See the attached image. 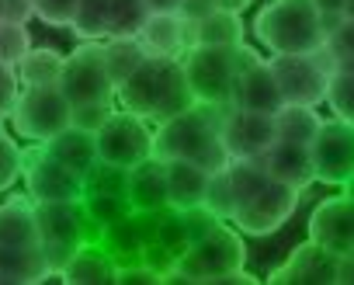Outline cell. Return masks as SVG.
I'll list each match as a JSON object with an SVG mask.
<instances>
[{"label": "cell", "mask_w": 354, "mask_h": 285, "mask_svg": "<svg viewBox=\"0 0 354 285\" xmlns=\"http://www.w3.org/2000/svg\"><path fill=\"white\" fill-rule=\"evenodd\" d=\"M233 104H205L195 101L188 111L156 122L153 129V157L156 160H192L202 171L216 174L230 167V154L223 147V118Z\"/></svg>", "instance_id": "6da1fadb"}, {"label": "cell", "mask_w": 354, "mask_h": 285, "mask_svg": "<svg viewBox=\"0 0 354 285\" xmlns=\"http://www.w3.org/2000/svg\"><path fill=\"white\" fill-rule=\"evenodd\" d=\"M115 98L122 101L125 111L146 122H167L195 104L181 59H153V56L139 63V70L115 91Z\"/></svg>", "instance_id": "7a4b0ae2"}, {"label": "cell", "mask_w": 354, "mask_h": 285, "mask_svg": "<svg viewBox=\"0 0 354 285\" xmlns=\"http://www.w3.org/2000/svg\"><path fill=\"white\" fill-rule=\"evenodd\" d=\"M254 35L271 56L319 53L326 42L323 18L313 0H268L254 18Z\"/></svg>", "instance_id": "3957f363"}, {"label": "cell", "mask_w": 354, "mask_h": 285, "mask_svg": "<svg viewBox=\"0 0 354 285\" xmlns=\"http://www.w3.org/2000/svg\"><path fill=\"white\" fill-rule=\"evenodd\" d=\"M247 261V247L243 237L236 230H230L226 223H219L216 230H209L202 240L188 243V250L177 257V264L163 275V282H188V285H219L230 271H240Z\"/></svg>", "instance_id": "277c9868"}, {"label": "cell", "mask_w": 354, "mask_h": 285, "mask_svg": "<svg viewBox=\"0 0 354 285\" xmlns=\"http://www.w3.org/2000/svg\"><path fill=\"white\" fill-rule=\"evenodd\" d=\"M35 219H39V247L56 278L87 240H97L84 212V202H35Z\"/></svg>", "instance_id": "5b68a950"}, {"label": "cell", "mask_w": 354, "mask_h": 285, "mask_svg": "<svg viewBox=\"0 0 354 285\" xmlns=\"http://www.w3.org/2000/svg\"><path fill=\"white\" fill-rule=\"evenodd\" d=\"M271 73L278 80L281 101L285 104H323L326 101V87L330 77L337 70V63L319 49V53H295V56H271Z\"/></svg>", "instance_id": "8992f818"}, {"label": "cell", "mask_w": 354, "mask_h": 285, "mask_svg": "<svg viewBox=\"0 0 354 285\" xmlns=\"http://www.w3.org/2000/svg\"><path fill=\"white\" fill-rule=\"evenodd\" d=\"M73 122V104L59 87H25L15 101L11 125L28 142H49Z\"/></svg>", "instance_id": "52a82bcc"}, {"label": "cell", "mask_w": 354, "mask_h": 285, "mask_svg": "<svg viewBox=\"0 0 354 285\" xmlns=\"http://www.w3.org/2000/svg\"><path fill=\"white\" fill-rule=\"evenodd\" d=\"M97 139V157L101 164H111V167H122V171H132L136 164H142L146 157H153V129L146 118L132 115V111H111L104 118V125L94 132Z\"/></svg>", "instance_id": "ba28073f"}, {"label": "cell", "mask_w": 354, "mask_h": 285, "mask_svg": "<svg viewBox=\"0 0 354 285\" xmlns=\"http://www.w3.org/2000/svg\"><path fill=\"white\" fill-rule=\"evenodd\" d=\"M185 80L195 101L205 104H233V80H236V49L216 46H192L181 56Z\"/></svg>", "instance_id": "9c48e42d"}, {"label": "cell", "mask_w": 354, "mask_h": 285, "mask_svg": "<svg viewBox=\"0 0 354 285\" xmlns=\"http://www.w3.org/2000/svg\"><path fill=\"white\" fill-rule=\"evenodd\" d=\"M21 178L35 202H84L87 195L84 174L70 171L53 154H46L42 142L21 150Z\"/></svg>", "instance_id": "30bf717a"}, {"label": "cell", "mask_w": 354, "mask_h": 285, "mask_svg": "<svg viewBox=\"0 0 354 285\" xmlns=\"http://www.w3.org/2000/svg\"><path fill=\"white\" fill-rule=\"evenodd\" d=\"M59 91L66 94V101L77 104H111L115 101V84L104 70V53L101 42H80L66 63H63V77H59Z\"/></svg>", "instance_id": "8fae6325"}, {"label": "cell", "mask_w": 354, "mask_h": 285, "mask_svg": "<svg viewBox=\"0 0 354 285\" xmlns=\"http://www.w3.org/2000/svg\"><path fill=\"white\" fill-rule=\"evenodd\" d=\"M299 195H302L299 188L281 185V181L271 178L257 195H250L247 202L236 205L230 223L247 237H271L292 219V212L299 209Z\"/></svg>", "instance_id": "7c38bea8"}, {"label": "cell", "mask_w": 354, "mask_h": 285, "mask_svg": "<svg viewBox=\"0 0 354 285\" xmlns=\"http://www.w3.org/2000/svg\"><path fill=\"white\" fill-rule=\"evenodd\" d=\"M309 154L316 181L344 188L354 174V122H344L337 115L323 118L316 139L309 142Z\"/></svg>", "instance_id": "4fadbf2b"}, {"label": "cell", "mask_w": 354, "mask_h": 285, "mask_svg": "<svg viewBox=\"0 0 354 285\" xmlns=\"http://www.w3.org/2000/svg\"><path fill=\"white\" fill-rule=\"evenodd\" d=\"M281 91L271 73V63L257 56L247 42L236 46V80H233V108L274 115L281 108Z\"/></svg>", "instance_id": "5bb4252c"}, {"label": "cell", "mask_w": 354, "mask_h": 285, "mask_svg": "<svg viewBox=\"0 0 354 285\" xmlns=\"http://www.w3.org/2000/svg\"><path fill=\"white\" fill-rule=\"evenodd\" d=\"M337 268H340V257L333 250H326L323 243L316 240H306L299 243L285 264L271 268L268 282L271 285H337Z\"/></svg>", "instance_id": "9a60e30c"}, {"label": "cell", "mask_w": 354, "mask_h": 285, "mask_svg": "<svg viewBox=\"0 0 354 285\" xmlns=\"http://www.w3.org/2000/svg\"><path fill=\"white\" fill-rule=\"evenodd\" d=\"M309 240L323 243L337 257L354 254V195L323 199L309 216Z\"/></svg>", "instance_id": "2e32d148"}, {"label": "cell", "mask_w": 354, "mask_h": 285, "mask_svg": "<svg viewBox=\"0 0 354 285\" xmlns=\"http://www.w3.org/2000/svg\"><path fill=\"white\" fill-rule=\"evenodd\" d=\"M219 136H223V147L233 160L236 157H264V150L274 142V115L230 108Z\"/></svg>", "instance_id": "e0dca14e"}, {"label": "cell", "mask_w": 354, "mask_h": 285, "mask_svg": "<svg viewBox=\"0 0 354 285\" xmlns=\"http://www.w3.org/2000/svg\"><path fill=\"white\" fill-rule=\"evenodd\" d=\"M136 39L153 59H181L192 49V25L181 18V11H149Z\"/></svg>", "instance_id": "ac0fdd59"}, {"label": "cell", "mask_w": 354, "mask_h": 285, "mask_svg": "<svg viewBox=\"0 0 354 285\" xmlns=\"http://www.w3.org/2000/svg\"><path fill=\"white\" fill-rule=\"evenodd\" d=\"M264 171L268 178L281 181V185H292L299 192H306L313 181H316V171H313V154L309 147H299V142H281L274 139L271 147L264 150Z\"/></svg>", "instance_id": "d6986e66"}, {"label": "cell", "mask_w": 354, "mask_h": 285, "mask_svg": "<svg viewBox=\"0 0 354 285\" xmlns=\"http://www.w3.org/2000/svg\"><path fill=\"white\" fill-rule=\"evenodd\" d=\"M129 205L132 212H160L170 209L167 205V164L156 157H146L142 164H136L129 171Z\"/></svg>", "instance_id": "ffe728a7"}, {"label": "cell", "mask_w": 354, "mask_h": 285, "mask_svg": "<svg viewBox=\"0 0 354 285\" xmlns=\"http://www.w3.org/2000/svg\"><path fill=\"white\" fill-rule=\"evenodd\" d=\"M115 275H118V261L108 254L101 240H87L59 271L66 285H115Z\"/></svg>", "instance_id": "44dd1931"}, {"label": "cell", "mask_w": 354, "mask_h": 285, "mask_svg": "<svg viewBox=\"0 0 354 285\" xmlns=\"http://www.w3.org/2000/svg\"><path fill=\"white\" fill-rule=\"evenodd\" d=\"M167 164V205L185 212L205 202V188H209V171H202L192 160H163Z\"/></svg>", "instance_id": "7402d4cb"}, {"label": "cell", "mask_w": 354, "mask_h": 285, "mask_svg": "<svg viewBox=\"0 0 354 285\" xmlns=\"http://www.w3.org/2000/svg\"><path fill=\"white\" fill-rule=\"evenodd\" d=\"M42 147H46V154H53L59 164H66L70 171H77V174H84V178H87V174H91V171L101 164L94 132L77 129V125L63 129L59 136H53L49 142H42Z\"/></svg>", "instance_id": "603a6c76"}, {"label": "cell", "mask_w": 354, "mask_h": 285, "mask_svg": "<svg viewBox=\"0 0 354 285\" xmlns=\"http://www.w3.org/2000/svg\"><path fill=\"white\" fill-rule=\"evenodd\" d=\"M0 243L4 247H32L39 243V219H35V199L11 195L0 202Z\"/></svg>", "instance_id": "cb8c5ba5"}, {"label": "cell", "mask_w": 354, "mask_h": 285, "mask_svg": "<svg viewBox=\"0 0 354 285\" xmlns=\"http://www.w3.org/2000/svg\"><path fill=\"white\" fill-rule=\"evenodd\" d=\"M46 278H53V271H49L39 243H32V247H4L0 243V282L39 285Z\"/></svg>", "instance_id": "d4e9b609"}, {"label": "cell", "mask_w": 354, "mask_h": 285, "mask_svg": "<svg viewBox=\"0 0 354 285\" xmlns=\"http://www.w3.org/2000/svg\"><path fill=\"white\" fill-rule=\"evenodd\" d=\"M247 39V28H243V18L233 15V11H212L205 15L202 21L192 25V46H216V49H236L243 46Z\"/></svg>", "instance_id": "484cf974"}, {"label": "cell", "mask_w": 354, "mask_h": 285, "mask_svg": "<svg viewBox=\"0 0 354 285\" xmlns=\"http://www.w3.org/2000/svg\"><path fill=\"white\" fill-rule=\"evenodd\" d=\"M323 118L316 115V108L309 104H281L274 111V139L281 142H299V147H309L316 139Z\"/></svg>", "instance_id": "4316f807"}, {"label": "cell", "mask_w": 354, "mask_h": 285, "mask_svg": "<svg viewBox=\"0 0 354 285\" xmlns=\"http://www.w3.org/2000/svg\"><path fill=\"white\" fill-rule=\"evenodd\" d=\"M101 53H104V70H108L115 91H118V87L139 70V63L146 59L139 39H122V35H108V39H101Z\"/></svg>", "instance_id": "83f0119b"}, {"label": "cell", "mask_w": 354, "mask_h": 285, "mask_svg": "<svg viewBox=\"0 0 354 285\" xmlns=\"http://www.w3.org/2000/svg\"><path fill=\"white\" fill-rule=\"evenodd\" d=\"M63 63H66L63 53H56V49H35V46H32L28 56H25L15 70H18L21 87H59Z\"/></svg>", "instance_id": "f1b7e54d"}, {"label": "cell", "mask_w": 354, "mask_h": 285, "mask_svg": "<svg viewBox=\"0 0 354 285\" xmlns=\"http://www.w3.org/2000/svg\"><path fill=\"white\" fill-rule=\"evenodd\" d=\"M108 25H111V0H77V15L70 21V32L80 42L108 39Z\"/></svg>", "instance_id": "f546056e"}, {"label": "cell", "mask_w": 354, "mask_h": 285, "mask_svg": "<svg viewBox=\"0 0 354 285\" xmlns=\"http://www.w3.org/2000/svg\"><path fill=\"white\" fill-rule=\"evenodd\" d=\"M84 212H87V219H91L94 233L101 237V230H108L111 223H118V219L132 216V205H129V199H125V195L87 192V195H84Z\"/></svg>", "instance_id": "4dcf8cb0"}, {"label": "cell", "mask_w": 354, "mask_h": 285, "mask_svg": "<svg viewBox=\"0 0 354 285\" xmlns=\"http://www.w3.org/2000/svg\"><path fill=\"white\" fill-rule=\"evenodd\" d=\"M146 18H149V4H146V0H111V25H108V35L136 39Z\"/></svg>", "instance_id": "1f68e13d"}, {"label": "cell", "mask_w": 354, "mask_h": 285, "mask_svg": "<svg viewBox=\"0 0 354 285\" xmlns=\"http://www.w3.org/2000/svg\"><path fill=\"white\" fill-rule=\"evenodd\" d=\"M32 49V32L28 25H15V21H0V63L18 66Z\"/></svg>", "instance_id": "d6a6232c"}, {"label": "cell", "mask_w": 354, "mask_h": 285, "mask_svg": "<svg viewBox=\"0 0 354 285\" xmlns=\"http://www.w3.org/2000/svg\"><path fill=\"white\" fill-rule=\"evenodd\" d=\"M216 219L230 223L233 212H236V199H233V188H230V174L226 171H216L209 178V188H205V202H202Z\"/></svg>", "instance_id": "836d02e7"}, {"label": "cell", "mask_w": 354, "mask_h": 285, "mask_svg": "<svg viewBox=\"0 0 354 285\" xmlns=\"http://www.w3.org/2000/svg\"><path fill=\"white\" fill-rule=\"evenodd\" d=\"M323 104H330L337 118L354 122V73H347V70H333L330 87H326V101H323Z\"/></svg>", "instance_id": "e575fe53"}, {"label": "cell", "mask_w": 354, "mask_h": 285, "mask_svg": "<svg viewBox=\"0 0 354 285\" xmlns=\"http://www.w3.org/2000/svg\"><path fill=\"white\" fill-rule=\"evenodd\" d=\"M18 178H21V147L8 132H0V192H8Z\"/></svg>", "instance_id": "d590c367"}, {"label": "cell", "mask_w": 354, "mask_h": 285, "mask_svg": "<svg viewBox=\"0 0 354 285\" xmlns=\"http://www.w3.org/2000/svg\"><path fill=\"white\" fill-rule=\"evenodd\" d=\"M323 53H326L333 63H340V59L354 56V21H351V18H340V21H337V28H330V32H326Z\"/></svg>", "instance_id": "8d00e7d4"}, {"label": "cell", "mask_w": 354, "mask_h": 285, "mask_svg": "<svg viewBox=\"0 0 354 285\" xmlns=\"http://www.w3.org/2000/svg\"><path fill=\"white\" fill-rule=\"evenodd\" d=\"M77 15V0H35V18L53 28H70Z\"/></svg>", "instance_id": "74e56055"}, {"label": "cell", "mask_w": 354, "mask_h": 285, "mask_svg": "<svg viewBox=\"0 0 354 285\" xmlns=\"http://www.w3.org/2000/svg\"><path fill=\"white\" fill-rule=\"evenodd\" d=\"M18 94H21L18 70H15V66H8V63H0V118H11Z\"/></svg>", "instance_id": "f35d334b"}, {"label": "cell", "mask_w": 354, "mask_h": 285, "mask_svg": "<svg viewBox=\"0 0 354 285\" xmlns=\"http://www.w3.org/2000/svg\"><path fill=\"white\" fill-rule=\"evenodd\" d=\"M111 111H115V101H111V104H77V108H73V122H70V125L87 129V132H97Z\"/></svg>", "instance_id": "ab89813d"}, {"label": "cell", "mask_w": 354, "mask_h": 285, "mask_svg": "<svg viewBox=\"0 0 354 285\" xmlns=\"http://www.w3.org/2000/svg\"><path fill=\"white\" fill-rule=\"evenodd\" d=\"M136 282H146V285H160L163 275L153 271L149 264L136 261V264H118V275H115V285H136Z\"/></svg>", "instance_id": "60d3db41"}, {"label": "cell", "mask_w": 354, "mask_h": 285, "mask_svg": "<svg viewBox=\"0 0 354 285\" xmlns=\"http://www.w3.org/2000/svg\"><path fill=\"white\" fill-rule=\"evenodd\" d=\"M35 18V0H0V21L28 25Z\"/></svg>", "instance_id": "b9f144b4"}, {"label": "cell", "mask_w": 354, "mask_h": 285, "mask_svg": "<svg viewBox=\"0 0 354 285\" xmlns=\"http://www.w3.org/2000/svg\"><path fill=\"white\" fill-rule=\"evenodd\" d=\"M181 18L188 21V25H195V21H202L205 15H212L216 11V0H181Z\"/></svg>", "instance_id": "7bdbcfd3"}, {"label": "cell", "mask_w": 354, "mask_h": 285, "mask_svg": "<svg viewBox=\"0 0 354 285\" xmlns=\"http://www.w3.org/2000/svg\"><path fill=\"white\" fill-rule=\"evenodd\" d=\"M337 285H354V254L340 257V268H337Z\"/></svg>", "instance_id": "ee69618b"}, {"label": "cell", "mask_w": 354, "mask_h": 285, "mask_svg": "<svg viewBox=\"0 0 354 285\" xmlns=\"http://www.w3.org/2000/svg\"><path fill=\"white\" fill-rule=\"evenodd\" d=\"M250 4H254V0H216L219 11H233V15H243Z\"/></svg>", "instance_id": "f6af8a7d"}, {"label": "cell", "mask_w": 354, "mask_h": 285, "mask_svg": "<svg viewBox=\"0 0 354 285\" xmlns=\"http://www.w3.org/2000/svg\"><path fill=\"white\" fill-rule=\"evenodd\" d=\"M319 15H344V0H313Z\"/></svg>", "instance_id": "bcb514c9"}, {"label": "cell", "mask_w": 354, "mask_h": 285, "mask_svg": "<svg viewBox=\"0 0 354 285\" xmlns=\"http://www.w3.org/2000/svg\"><path fill=\"white\" fill-rule=\"evenodd\" d=\"M149 11H177L181 8V0H146Z\"/></svg>", "instance_id": "7dc6e473"}, {"label": "cell", "mask_w": 354, "mask_h": 285, "mask_svg": "<svg viewBox=\"0 0 354 285\" xmlns=\"http://www.w3.org/2000/svg\"><path fill=\"white\" fill-rule=\"evenodd\" d=\"M337 70H347V73H354V56H347V59H340V63H337Z\"/></svg>", "instance_id": "c3c4849f"}, {"label": "cell", "mask_w": 354, "mask_h": 285, "mask_svg": "<svg viewBox=\"0 0 354 285\" xmlns=\"http://www.w3.org/2000/svg\"><path fill=\"white\" fill-rule=\"evenodd\" d=\"M344 18L354 21V0H344Z\"/></svg>", "instance_id": "681fc988"}, {"label": "cell", "mask_w": 354, "mask_h": 285, "mask_svg": "<svg viewBox=\"0 0 354 285\" xmlns=\"http://www.w3.org/2000/svg\"><path fill=\"white\" fill-rule=\"evenodd\" d=\"M344 192H347V195H354V174H351V181L344 185Z\"/></svg>", "instance_id": "f907efd6"}, {"label": "cell", "mask_w": 354, "mask_h": 285, "mask_svg": "<svg viewBox=\"0 0 354 285\" xmlns=\"http://www.w3.org/2000/svg\"><path fill=\"white\" fill-rule=\"evenodd\" d=\"M0 132H4V118H0Z\"/></svg>", "instance_id": "816d5d0a"}]
</instances>
